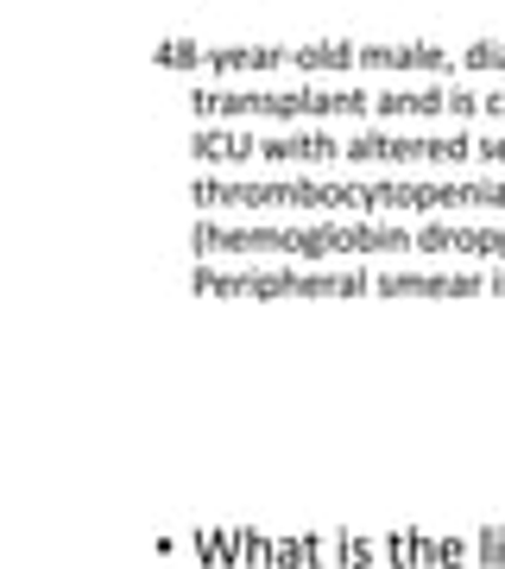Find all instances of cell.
I'll return each instance as SVG.
<instances>
[{
  "label": "cell",
  "instance_id": "obj_13",
  "mask_svg": "<svg viewBox=\"0 0 505 569\" xmlns=\"http://www.w3.org/2000/svg\"><path fill=\"white\" fill-rule=\"evenodd\" d=\"M291 70H303V77H354V70H361V44L354 39L297 44V51H291Z\"/></svg>",
  "mask_w": 505,
  "mask_h": 569
},
{
  "label": "cell",
  "instance_id": "obj_16",
  "mask_svg": "<svg viewBox=\"0 0 505 569\" xmlns=\"http://www.w3.org/2000/svg\"><path fill=\"white\" fill-rule=\"evenodd\" d=\"M481 121L505 127V89H493V96H486V114H481Z\"/></svg>",
  "mask_w": 505,
  "mask_h": 569
},
{
  "label": "cell",
  "instance_id": "obj_11",
  "mask_svg": "<svg viewBox=\"0 0 505 569\" xmlns=\"http://www.w3.org/2000/svg\"><path fill=\"white\" fill-rule=\"evenodd\" d=\"M260 159H272V164H335V159H347V140H335V133H260Z\"/></svg>",
  "mask_w": 505,
  "mask_h": 569
},
{
  "label": "cell",
  "instance_id": "obj_6",
  "mask_svg": "<svg viewBox=\"0 0 505 569\" xmlns=\"http://www.w3.org/2000/svg\"><path fill=\"white\" fill-rule=\"evenodd\" d=\"M347 159L354 164H467L474 159V140L467 133H354L347 140Z\"/></svg>",
  "mask_w": 505,
  "mask_h": 569
},
{
  "label": "cell",
  "instance_id": "obj_4",
  "mask_svg": "<svg viewBox=\"0 0 505 569\" xmlns=\"http://www.w3.org/2000/svg\"><path fill=\"white\" fill-rule=\"evenodd\" d=\"M366 266H190V291L209 298H361Z\"/></svg>",
  "mask_w": 505,
  "mask_h": 569
},
{
  "label": "cell",
  "instance_id": "obj_10",
  "mask_svg": "<svg viewBox=\"0 0 505 569\" xmlns=\"http://www.w3.org/2000/svg\"><path fill=\"white\" fill-rule=\"evenodd\" d=\"M284 63H291L284 44H202L196 70L202 77H222V82H241V77H272Z\"/></svg>",
  "mask_w": 505,
  "mask_h": 569
},
{
  "label": "cell",
  "instance_id": "obj_9",
  "mask_svg": "<svg viewBox=\"0 0 505 569\" xmlns=\"http://www.w3.org/2000/svg\"><path fill=\"white\" fill-rule=\"evenodd\" d=\"M417 253H467V260H505V216L499 222H436L417 228Z\"/></svg>",
  "mask_w": 505,
  "mask_h": 569
},
{
  "label": "cell",
  "instance_id": "obj_7",
  "mask_svg": "<svg viewBox=\"0 0 505 569\" xmlns=\"http://www.w3.org/2000/svg\"><path fill=\"white\" fill-rule=\"evenodd\" d=\"M373 291H385V298H474L493 284H486V266H380Z\"/></svg>",
  "mask_w": 505,
  "mask_h": 569
},
{
  "label": "cell",
  "instance_id": "obj_5",
  "mask_svg": "<svg viewBox=\"0 0 505 569\" xmlns=\"http://www.w3.org/2000/svg\"><path fill=\"white\" fill-rule=\"evenodd\" d=\"M486 114V89L474 82H411V89H385L373 96V121L392 133L404 121H443V133H462V121H481Z\"/></svg>",
  "mask_w": 505,
  "mask_h": 569
},
{
  "label": "cell",
  "instance_id": "obj_8",
  "mask_svg": "<svg viewBox=\"0 0 505 569\" xmlns=\"http://www.w3.org/2000/svg\"><path fill=\"white\" fill-rule=\"evenodd\" d=\"M361 70L373 77H430V82H462V58L443 51V44L430 39H392V44H361Z\"/></svg>",
  "mask_w": 505,
  "mask_h": 569
},
{
  "label": "cell",
  "instance_id": "obj_14",
  "mask_svg": "<svg viewBox=\"0 0 505 569\" xmlns=\"http://www.w3.org/2000/svg\"><path fill=\"white\" fill-rule=\"evenodd\" d=\"M462 70L467 77H505V39H474L462 51Z\"/></svg>",
  "mask_w": 505,
  "mask_h": 569
},
{
  "label": "cell",
  "instance_id": "obj_2",
  "mask_svg": "<svg viewBox=\"0 0 505 569\" xmlns=\"http://www.w3.org/2000/svg\"><path fill=\"white\" fill-rule=\"evenodd\" d=\"M190 247L202 260H253V253H284V260H380L417 247V228L385 222V216H303V222H222L202 216L190 222Z\"/></svg>",
  "mask_w": 505,
  "mask_h": 569
},
{
  "label": "cell",
  "instance_id": "obj_1",
  "mask_svg": "<svg viewBox=\"0 0 505 569\" xmlns=\"http://www.w3.org/2000/svg\"><path fill=\"white\" fill-rule=\"evenodd\" d=\"M190 203L202 216L215 209H253V216H443V209H505V183L499 178H215L202 171L190 183Z\"/></svg>",
  "mask_w": 505,
  "mask_h": 569
},
{
  "label": "cell",
  "instance_id": "obj_17",
  "mask_svg": "<svg viewBox=\"0 0 505 569\" xmlns=\"http://www.w3.org/2000/svg\"><path fill=\"white\" fill-rule=\"evenodd\" d=\"M486 284H493V291L505 298V266H486Z\"/></svg>",
  "mask_w": 505,
  "mask_h": 569
},
{
  "label": "cell",
  "instance_id": "obj_12",
  "mask_svg": "<svg viewBox=\"0 0 505 569\" xmlns=\"http://www.w3.org/2000/svg\"><path fill=\"white\" fill-rule=\"evenodd\" d=\"M190 159L196 164H253L260 159V133L253 127H196L190 133Z\"/></svg>",
  "mask_w": 505,
  "mask_h": 569
},
{
  "label": "cell",
  "instance_id": "obj_3",
  "mask_svg": "<svg viewBox=\"0 0 505 569\" xmlns=\"http://www.w3.org/2000/svg\"><path fill=\"white\" fill-rule=\"evenodd\" d=\"M190 114H202V127H253V121H279V127H303V121H373V96L361 82L329 89V82H297V89H196Z\"/></svg>",
  "mask_w": 505,
  "mask_h": 569
},
{
  "label": "cell",
  "instance_id": "obj_15",
  "mask_svg": "<svg viewBox=\"0 0 505 569\" xmlns=\"http://www.w3.org/2000/svg\"><path fill=\"white\" fill-rule=\"evenodd\" d=\"M474 159H481V164H505V133H481V140H474Z\"/></svg>",
  "mask_w": 505,
  "mask_h": 569
}]
</instances>
